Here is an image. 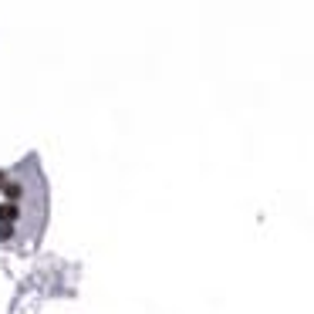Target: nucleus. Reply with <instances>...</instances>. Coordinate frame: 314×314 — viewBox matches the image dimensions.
Here are the masks:
<instances>
[{
    "mask_svg": "<svg viewBox=\"0 0 314 314\" xmlns=\"http://www.w3.org/2000/svg\"><path fill=\"white\" fill-rule=\"evenodd\" d=\"M4 186H7V172L0 169V190H4Z\"/></svg>",
    "mask_w": 314,
    "mask_h": 314,
    "instance_id": "nucleus-4",
    "label": "nucleus"
},
{
    "mask_svg": "<svg viewBox=\"0 0 314 314\" xmlns=\"http://www.w3.org/2000/svg\"><path fill=\"white\" fill-rule=\"evenodd\" d=\"M14 236V226H7V223H0V240H11Z\"/></svg>",
    "mask_w": 314,
    "mask_h": 314,
    "instance_id": "nucleus-3",
    "label": "nucleus"
},
{
    "mask_svg": "<svg viewBox=\"0 0 314 314\" xmlns=\"http://www.w3.org/2000/svg\"><path fill=\"white\" fill-rule=\"evenodd\" d=\"M21 216V210H17V203H0V223H7L11 226L14 220Z\"/></svg>",
    "mask_w": 314,
    "mask_h": 314,
    "instance_id": "nucleus-1",
    "label": "nucleus"
},
{
    "mask_svg": "<svg viewBox=\"0 0 314 314\" xmlns=\"http://www.w3.org/2000/svg\"><path fill=\"white\" fill-rule=\"evenodd\" d=\"M4 193H7V200H17V196H21V193H24V186H21V182H7V186H4Z\"/></svg>",
    "mask_w": 314,
    "mask_h": 314,
    "instance_id": "nucleus-2",
    "label": "nucleus"
}]
</instances>
